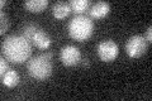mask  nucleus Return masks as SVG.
<instances>
[{"label":"nucleus","mask_w":152,"mask_h":101,"mask_svg":"<svg viewBox=\"0 0 152 101\" xmlns=\"http://www.w3.org/2000/svg\"><path fill=\"white\" fill-rule=\"evenodd\" d=\"M3 54L13 63H23L32 54L31 42L24 36H9L1 44Z\"/></svg>","instance_id":"nucleus-1"},{"label":"nucleus","mask_w":152,"mask_h":101,"mask_svg":"<svg viewBox=\"0 0 152 101\" xmlns=\"http://www.w3.org/2000/svg\"><path fill=\"white\" fill-rule=\"evenodd\" d=\"M94 31V23L88 15H76L69 23V33L75 41L84 42L89 39Z\"/></svg>","instance_id":"nucleus-2"},{"label":"nucleus","mask_w":152,"mask_h":101,"mask_svg":"<svg viewBox=\"0 0 152 101\" xmlns=\"http://www.w3.org/2000/svg\"><path fill=\"white\" fill-rule=\"evenodd\" d=\"M27 70H28V73L36 80L42 81V80L48 78L52 73L51 58L47 57L46 53L33 57V58L28 61Z\"/></svg>","instance_id":"nucleus-3"},{"label":"nucleus","mask_w":152,"mask_h":101,"mask_svg":"<svg viewBox=\"0 0 152 101\" xmlns=\"http://www.w3.org/2000/svg\"><path fill=\"white\" fill-rule=\"evenodd\" d=\"M147 46L148 43L143 36H133L126 43V52L129 57L138 58L142 54H145V52L147 51Z\"/></svg>","instance_id":"nucleus-4"},{"label":"nucleus","mask_w":152,"mask_h":101,"mask_svg":"<svg viewBox=\"0 0 152 101\" xmlns=\"http://www.w3.org/2000/svg\"><path fill=\"white\" fill-rule=\"evenodd\" d=\"M119 48L117 43L112 39H105L99 43L98 46V56L103 62H112L118 57Z\"/></svg>","instance_id":"nucleus-5"},{"label":"nucleus","mask_w":152,"mask_h":101,"mask_svg":"<svg viewBox=\"0 0 152 101\" xmlns=\"http://www.w3.org/2000/svg\"><path fill=\"white\" fill-rule=\"evenodd\" d=\"M60 58L65 66H75L81 61V52L75 46H65L61 49Z\"/></svg>","instance_id":"nucleus-6"},{"label":"nucleus","mask_w":152,"mask_h":101,"mask_svg":"<svg viewBox=\"0 0 152 101\" xmlns=\"http://www.w3.org/2000/svg\"><path fill=\"white\" fill-rule=\"evenodd\" d=\"M110 12V5L107 1H98L91 5V8L89 9L90 17L94 19H102Z\"/></svg>","instance_id":"nucleus-7"},{"label":"nucleus","mask_w":152,"mask_h":101,"mask_svg":"<svg viewBox=\"0 0 152 101\" xmlns=\"http://www.w3.org/2000/svg\"><path fill=\"white\" fill-rule=\"evenodd\" d=\"M71 7L70 3L66 1H57L53 7H52V14L56 19H64L70 14Z\"/></svg>","instance_id":"nucleus-8"},{"label":"nucleus","mask_w":152,"mask_h":101,"mask_svg":"<svg viewBox=\"0 0 152 101\" xmlns=\"http://www.w3.org/2000/svg\"><path fill=\"white\" fill-rule=\"evenodd\" d=\"M32 43L34 46H37L39 49H47V48L50 47V44H51V38L48 37V34H47L46 32L39 29L34 34V37H33Z\"/></svg>","instance_id":"nucleus-9"},{"label":"nucleus","mask_w":152,"mask_h":101,"mask_svg":"<svg viewBox=\"0 0 152 101\" xmlns=\"http://www.w3.org/2000/svg\"><path fill=\"white\" fill-rule=\"evenodd\" d=\"M19 80H20V77H19V73L15 70L9 68L5 73L1 75L3 84L5 86H8V87H14V86H17L19 84Z\"/></svg>","instance_id":"nucleus-10"},{"label":"nucleus","mask_w":152,"mask_h":101,"mask_svg":"<svg viewBox=\"0 0 152 101\" xmlns=\"http://www.w3.org/2000/svg\"><path fill=\"white\" fill-rule=\"evenodd\" d=\"M48 5V0H28L24 1V8L32 13H41Z\"/></svg>","instance_id":"nucleus-11"},{"label":"nucleus","mask_w":152,"mask_h":101,"mask_svg":"<svg viewBox=\"0 0 152 101\" xmlns=\"http://www.w3.org/2000/svg\"><path fill=\"white\" fill-rule=\"evenodd\" d=\"M70 7H71V12L81 15L83 13L88 12L91 8V3L89 0H72V1H70Z\"/></svg>","instance_id":"nucleus-12"},{"label":"nucleus","mask_w":152,"mask_h":101,"mask_svg":"<svg viewBox=\"0 0 152 101\" xmlns=\"http://www.w3.org/2000/svg\"><path fill=\"white\" fill-rule=\"evenodd\" d=\"M39 29L41 28L38 25H36V24H27V25L24 27V29H23V36H24L29 42H32L33 37H34V34Z\"/></svg>","instance_id":"nucleus-13"},{"label":"nucleus","mask_w":152,"mask_h":101,"mask_svg":"<svg viewBox=\"0 0 152 101\" xmlns=\"http://www.w3.org/2000/svg\"><path fill=\"white\" fill-rule=\"evenodd\" d=\"M0 17H1V28H0V33H1V34H4V33L7 32L8 27H9V20H8L7 14L4 13V12L0 13Z\"/></svg>","instance_id":"nucleus-14"},{"label":"nucleus","mask_w":152,"mask_h":101,"mask_svg":"<svg viewBox=\"0 0 152 101\" xmlns=\"http://www.w3.org/2000/svg\"><path fill=\"white\" fill-rule=\"evenodd\" d=\"M8 70H9L8 61H5V58H1L0 60V75H4Z\"/></svg>","instance_id":"nucleus-15"},{"label":"nucleus","mask_w":152,"mask_h":101,"mask_svg":"<svg viewBox=\"0 0 152 101\" xmlns=\"http://www.w3.org/2000/svg\"><path fill=\"white\" fill-rule=\"evenodd\" d=\"M145 39L147 41V43H151L152 42V27L151 25L147 28V31L145 33Z\"/></svg>","instance_id":"nucleus-16"},{"label":"nucleus","mask_w":152,"mask_h":101,"mask_svg":"<svg viewBox=\"0 0 152 101\" xmlns=\"http://www.w3.org/2000/svg\"><path fill=\"white\" fill-rule=\"evenodd\" d=\"M8 1H7V0H1V3H0V5H1V7H4V5H5V4H7Z\"/></svg>","instance_id":"nucleus-17"}]
</instances>
